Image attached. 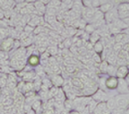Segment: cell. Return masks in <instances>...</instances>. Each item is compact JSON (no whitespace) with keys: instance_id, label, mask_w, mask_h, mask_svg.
<instances>
[{"instance_id":"43","label":"cell","mask_w":129,"mask_h":114,"mask_svg":"<svg viewBox=\"0 0 129 114\" xmlns=\"http://www.w3.org/2000/svg\"><path fill=\"white\" fill-rule=\"evenodd\" d=\"M128 88H129V86H128Z\"/></svg>"},{"instance_id":"22","label":"cell","mask_w":129,"mask_h":114,"mask_svg":"<svg viewBox=\"0 0 129 114\" xmlns=\"http://www.w3.org/2000/svg\"><path fill=\"white\" fill-rule=\"evenodd\" d=\"M108 67H109V63H108L107 60H102V61L100 63V71L101 73L102 74H107V71H108Z\"/></svg>"},{"instance_id":"32","label":"cell","mask_w":129,"mask_h":114,"mask_svg":"<svg viewBox=\"0 0 129 114\" xmlns=\"http://www.w3.org/2000/svg\"><path fill=\"white\" fill-rule=\"evenodd\" d=\"M37 0H24V2L27 4H33L34 2H36Z\"/></svg>"},{"instance_id":"38","label":"cell","mask_w":129,"mask_h":114,"mask_svg":"<svg viewBox=\"0 0 129 114\" xmlns=\"http://www.w3.org/2000/svg\"><path fill=\"white\" fill-rule=\"evenodd\" d=\"M2 95V88L0 87V96Z\"/></svg>"},{"instance_id":"20","label":"cell","mask_w":129,"mask_h":114,"mask_svg":"<svg viewBox=\"0 0 129 114\" xmlns=\"http://www.w3.org/2000/svg\"><path fill=\"white\" fill-rule=\"evenodd\" d=\"M100 40H101V35H100V33L97 31L93 32L92 33L90 34V39H89V41H90V42L92 45L94 44V43H96L98 41H100Z\"/></svg>"},{"instance_id":"30","label":"cell","mask_w":129,"mask_h":114,"mask_svg":"<svg viewBox=\"0 0 129 114\" xmlns=\"http://www.w3.org/2000/svg\"><path fill=\"white\" fill-rule=\"evenodd\" d=\"M34 29H35L34 27L30 26V24H26L23 28V32H25L26 33L30 34V33H33V32H34Z\"/></svg>"},{"instance_id":"39","label":"cell","mask_w":129,"mask_h":114,"mask_svg":"<svg viewBox=\"0 0 129 114\" xmlns=\"http://www.w3.org/2000/svg\"><path fill=\"white\" fill-rule=\"evenodd\" d=\"M82 1H91V0H82Z\"/></svg>"},{"instance_id":"34","label":"cell","mask_w":129,"mask_h":114,"mask_svg":"<svg viewBox=\"0 0 129 114\" xmlns=\"http://www.w3.org/2000/svg\"><path fill=\"white\" fill-rule=\"evenodd\" d=\"M40 1H41L42 3H44L45 5H48V3L50 2V0H40Z\"/></svg>"},{"instance_id":"17","label":"cell","mask_w":129,"mask_h":114,"mask_svg":"<svg viewBox=\"0 0 129 114\" xmlns=\"http://www.w3.org/2000/svg\"><path fill=\"white\" fill-rule=\"evenodd\" d=\"M104 45H103L102 41L100 40L96 43L93 44V50L95 53H98V54H102L103 50H104Z\"/></svg>"},{"instance_id":"9","label":"cell","mask_w":129,"mask_h":114,"mask_svg":"<svg viewBox=\"0 0 129 114\" xmlns=\"http://www.w3.org/2000/svg\"><path fill=\"white\" fill-rule=\"evenodd\" d=\"M129 83L125 81V78H118L117 91L118 94H128L129 93Z\"/></svg>"},{"instance_id":"31","label":"cell","mask_w":129,"mask_h":114,"mask_svg":"<svg viewBox=\"0 0 129 114\" xmlns=\"http://www.w3.org/2000/svg\"><path fill=\"white\" fill-rule=\"evenodd\" d=\"M93 60H94L96 63H101L102 61V59H101V54H98V53H95L94 56H92Z\"/></svg>"},{"instance_id":"28","label":"cell","mask_w":129,"mask_h":114,"mask_svg":"<svg viewBox=\"0 0 129 114\" xmlns=\"http://www.w3.org/2000/svg\"><path fill=\"white\" fill-rule=\"evenodd\" d=\"M117 58H120V59H126L127 58H128L129 56V53L127 52V51L124 50L123 49H121L120 51H119L118 53L117 54Z\"/></svg>"},{"instance_id":"40","label":"cell","mask_w":129,"mask_h":114,"mask_svg":"<svg viewBox=\"0 0 129 114\" xmlns=\"http://www.w3.org/2000/svg\"><path fill=\"white\" fill-rule=\"evenodd\" d=\"M127 67H128V68H129V62L127 63Z\"/></svg>"},{"instance_id":"12","label":"cell","mask_w":129,"mask_h":114,"mask_svg":"<svg viewBox=\"0 0 129 114\" xmlns=\"http://www.w3.org/2000/svg\"><path fill=\"white\" fill-rule=\"evenodd\" d=\"M128 72H129V68L126 65L119 66V67H117L116 76H117V78H125V76L127 75Z\"/></svg>"},{"instance_id":"14","label":"cell","mask_w":129,"mask_h":114,"mask_svg":"<svg viewBox=\"0 0 129 114\" xmlns=\"http://www.w3.org/2000/svg\"><path fill=\"white\" fill-rule=\"evenodd\" d=\"M110 25H112L113 27L117 28V30H119L120 32H124L125 29L128 28V26L125 24V22L123 21V19H120V18H117V20H115L112 23H110Z\"/></svg>"},{"instance_id":"27","label":"cell","mask_w":129,"mask_h":114,"mask_svg":"<svg viewBox=\"0 0 129 114\" xmlns=\"http://www.w3.org/2000/svg\"><path fill=\"white\" fill-rule=\"evenodd\" d=\"M84 29H85V32H86L87 33H89V34H91V33H92L93 32L96 31V28H95L94 24H93V23H91V22H89V23H87Z\"/></svg>"},{"instance_id":"3","label":"cell","mask_w":129,"mask_h":114,"mask_svg":"<svg viewBox=\"0 0 129 114\" xmlns=\"http://www.w3.org/2000/svg\"><path fill=\"white\" fill-rule=\"evenodd\" d=\"M118 17L120 19H125L129 17V2L120 3L117 6Z\"/></svg>"},{"instance_id":"18","label":"cell","mask_w":129,"mask_h":114,"mask_svg":"<svg viewBox=\"0 0 129 114\" xmlns=\"http://www.w3.org/2000/svg\"><path fill=\"white\" fill-rule=\"evenodd\" d=\"M43 18H44L45 22H48L49 24H54L55 22H57V19H56V15L55 14H45L43 15Z\"/></svg>"},{"instance_id":"19","label":"cell","mask_w":129,"mask_h":114,"mask_svg":"<svg viewBox=\"0 0 129 114\" xmlns=\"http://www.w3.org/2000/svg\"><path fill=\"white\" fill-rule=\"evenodd\" d=\"M106 104H107V107L110 110H114V109L117 107V104H116V100H115V96H109V99L106 101Z\"/></svg>"},{"instance_id":"21","label":"cell","mask_w":129,"mask_h":114,"mask_svg":"<svg viewBox=\"0 0 129 114\" xmlns=\"http://www.w3.org/2000/svg\"><path fill=\"white\" fill-rule=\"evenodd\" d=\"M32 90H34V86H33V83H32V82H25V81H24L23 88H22V94H25L26 92L32 91Z\"/></svg>"},{"instance_id":"7","label":"cell","mask_w":129,"mask_h":114,"mask_svg":"<svg viewBox=\"0 0 129 114\" xmlns=\"http://www.w3.org/2000/svg\"><path fill=\"white\" fill-rule=\"evenodd\" d=\"M96 8H91V7H84L83 6L82 8V15H83V20H85L86 22H91V20L93 18V15H94V13Z\"/></svg>"},{"instance_id":"37","label":"cell","mask_w":129,"mask_h":114,"mask_svg":"<svg viewBox=\"0 0 129 114\" xmlns=\"http://www.w3.org/2000/svg\"><path fill=\"white\" fill-rule=\"evenodd\" d=\"M124 33H126V34H129V28L125 29V31H124Z\"/></svg>"},{"instance_id":"33","label":"cell","mask_w":129,"mask_h":114,"mask_svg":"<svg viewBox=\"0 0 129 114\" xmlns=\"http://www.w3.org/2000/svg\"><path fill=\"white\" fill-rule=\"evenodd\" d=\"M123 21L125 22V24L128 26V28H129V17H127V18H125V19H123Z\"/></svg>"},{"instance_id":"4","label":"cell","mask_w":129,"mask_h":114,"mask_svg":"<svg viewBox=\"0 0 129 114\" xmlns=\"http://www.w3.org/2000/svg\"><path fill=\"white\" fill-rule=\"evenodd\" d=\"M91 97L92 100H94L95 102H97L99 103V102H106V101L109 99V96L108 95L106 91L101 89V88H98Z\"/></svg>"},{"instance_id":"13","label":"cell","mask_w":129,"mask_h":114,"mask_svg":"<svg viewBox=\"0 0 129 114\" xmlns=\"http://www.w3.org/2000/svg\"><path fill=\"white\" fill-rule=\"evenodd\" d=\"M51 82H52L53 86H56V87H62L63 84L64 83V79L61 75H54L51 77Z\"/></svg>"},{"instance_id":"11","label":"cell","mask_w":129,"mask_h":114,"mask_svg":"<svg viewBox=\"0 0 129 114\" xmlns=\"http://www.w3.org/2000/svg\"><path fill=\"white\" fill-rule=\"evenodd\" d=\"M70 83H71V86H72V87L74 88V89L79 90V91H82L83 88L84 87V83H83V82L82 81V79L79 78V77L71 78Z\"/></svg>"},{"instance_id":"1","label":"cell","mask_w":129,"mask_h":114,"mask_svg":"<svg viewBox=\"0 0 129 114\" xmlns=\"http://www.w3.org/2000/svg\"><path fill=\"white\" fill-rule=\"evenodd\" d=\"M14 40L13 37H6L0 42V51L5 52H10L12 49H14Z\"/></svg>"},{"instance_id":"35","label":"cell","mask_w":129,"mask_h":114,"mask_svg":"<svg viewBox=\"0 0 129 114\" xmlns=\"http://www.w3.org/2000/svg\"><path fill=\"white\" fill-rule=\"evenodd\" d=\"M14 2L16 3V4H20V3H23L24 0H14Z\"/></svg>"},{"instance_id":"24","label":"cell","mask_w":129,"mask_h":114,"mask_svg":"<svg viewBox=\"0 0 129 114\" xmlns=\"http://www.w3.org/2000/svg\"><path fill=\"white\" fill-rule=\"evenodd\" d=\"M33 44V41H32L31 38H30V36H28L27 38H25V39L23 40H21V46L22 47H25L27 48L28 46H30V45Z\"/></svg>"},{"instance_id":"23","label":"cell","mask_w":129,"mask_h":114,"mask_svg":"<svg viewBox=\"0 0 129 114\" xmlns=\"http://www.w3.org/2000/svg\"><path fill=\"white\" fill-rule=\"evenodd\" d=\"M48 6H51V7H54L56 9H60L61 6H62V1L60 0H50V2L48 3V5H47Z\"/></svg>"},{"instance_id":"8","label":"cell","mask_w":129,"mask_h":114,"mask_svg":"<svg viewBox=\"0 0 129 114\" xmlns=\"http://www.w3.org/2000/svg\"><path fill=\"white\" fill-rule=\"evenodd\" d=\"M40 56L39 54H30V56L27 57V65L31 67H37L40 66Z\"/></svg>"},{"instance_id":"6","label":"cell","mask_w":129,"mask_h":114,"mask_svg":"<svg viewBox=\"0 0 129 114\" xmlns=\"http://www.w3.org/2000/svg\"><path fill=\"white\" fill-rule=\"evenodd\" d=\"M117 83H118V78L116 75H108L106 78V89L109 91L117 90Z\"/></svg>"},{"instance_id":"41","label":"cell","mask_w":129,"mask_h":114,"mask_svg":"<svg viewBox=\"0 0 129 114\" xmlns=\"http://www.w3.org/2000/svg\"><path fill=\"white\" fill-rule=\"evenodd\" d=\"M60 1H64V0H60Z\"/></svg>"},{"instance_id":"5","label":"cell","mask_w":129,"mask_h":114,"mask_svg":"<svg viewBox=\"0 0 129 114\" xmlns=\"http://www.w3.org/2000/svg\"><path fill=\"white\" fill-rule=\"evenodd\" d=\"M117 18H119V17H118V13H117V6H115L110 11L104 14V20L106 22V24H110L115 20H117Z\"/></svg>"},{"instance_id":"10","label":"cell","mask_w":129,"mask_h":114,"mask_svg":"<svg viewBox=\"0 0 129 114\" xmlns=\"http://www.w3.org/2000/svg\"><path fill=\"white\" fill-rule=\"evenodd\" d=\"M34 7L36 9L37 14L40 16H43L46 14V9H47V5H45L44 3H42L40 0H37L36 2L33 3Z\"/></svg>"},{"instance_id":"36","label":"cell","mask_w":129,"mask_h":114,"mask_svg":"<svg viewBox=\"0 0 129 114\" xmlns=\"http://www.w3.org/2000/svg\"><path fill=\"white\" fill-rule=\"evenodd\" d=\"M125 81H126L127 83H129V72H128V74H127V75H126V76H125Z\"/></svg>"},{"instance_id":"26","label":"cell","mask_w":129,"mask_h":114,"mask_svg":"<svg viewBox=\"0 0 129 114\" xmlns=\"http://www.w3.org/2000/svg\"><path fill=\"white\" fill-rule=\"evenodd\" d=\"M97 104H98V102H95L94 100H92V99H91V100L90 101V102H89V103H88V105H87V108H88L89 111L91 112V114H92L93 112H94L95 109H96Z\"/></svg>"},{"instance_id":"42","label":"cell","mask_w":129,"mask_h":114,"mask_svg":"<svg viewBox=\"0 0 129 114\" xmlns=\"http://www.w3.org/2000/svg\"><path fill=\"white\" fill-rule=\"evenodd\" d=\"M127 2H129V0H127Z\"/></svg>"},{"instance_id":"25","label":"cell","mask_w":129,"mask_h":114,"mask_svg":"<svg viewBox=\"0 0 129 114\" xmlns=\"http://www.w3.org/2000/svg\"><path fill=\"white\" fill-rule=\"evenodd\" d=\"M117 69V65H110V64H109V67H108V71H107L108 75H116Z\"/></svg>"},{"instance_id":"16","label":"cell","mask_w":129,"mask_h":114,"mask_svg":"<svg viewBox=\"0 0 129 114\" xmlns=\"http://www.w3.org/2000/svg\"><path fill=\"white\" fill-rule=\"evenodd\" d=\"M115 6H116L113 4L112 2H107V3H105V4L101 5V6H100V7H99V9L103 13V14H106L107 12L110 11L112 8H114Z\"/></svg>"},{"instance_id":"15","label":"cell","mask_w":129,"mask_h":114,"mask_svg":"<svg viewBox=\"0 0 129 114\" xmlns=\"http://www.w3.org/2000/svg\"><path fill=\"white\" fill-rule=\"evenodd\" d=\"M42 101L38 99V100L34 101L33 103L31 104V109L36 112L37 114H40L42 111Z\"/></svg>"},{"instance_id":"2","label":"cell","mask_w":129,"mask_h":114,"mask_svg":"<svg viewBox=\"0 0 129 114\" xmlns=\"http://www.w3.org/2000/svg\"><path fill=\"white\" fill-rule=\"evenodd\" d=\"M117 107L128 108L129 107V93L128 94H118L115 95Z\"/></svg>"},{"instance_id":"29","label":"cell","mask_w":129,"mask_h":114,"mask_svg":"<svg viewBox=\"0 0 129 114\" xmlns=\"http://www.w3.org/2000/svg\"><path fill=\"white\" fill-rule=\"evenodd\" d=\"M57 50H58V49H57V47H56V46H50V47L47 48V51H48L50 55H56V53H57Z\"/></svg>"}]
</instances>
